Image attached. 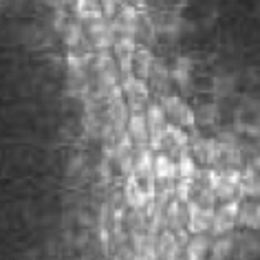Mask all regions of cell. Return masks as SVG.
<instances>
[{
	"mask_svg": "<svg viewBox=\"0 0 260 260\" xmlns=\"http://www.w3.org/2000/svg\"><path fill=\"white\" fill-rule=\"evenodd\" d=\"M86 29V40L95 51H110L117 42V31L113 27V20L106 16H97L90 20H84Z\"/></svg>",
	"mask_w": 260,
	"mask_h": 260,
	"instance_id": "1",
	"label": "cell"
},
{
	"mask_svg": "<svg viewBox=\"0 0 260 260\" xmlns=\"http://www.w3.org/2000/svg\"><path fill=\"white\" fill-rule=\"evenodd\" d=\"M159 102H161V106H164L170 123H174V126H181L185 130H194V128H197V115H194V108L190 106V102H187L183 95L170 93V95H166L164 100H159Z\"/></svg>",
	"mask_w": 260,
	"mask_h": 260,
	"instance_id": "2",
	"label": "cell"
},
{
	"mask_svg": "<svg viewBox=\"0 0 260 260\" xmlns=\"http://www.w3.org/2000/svg\"><path fill=\"white\" fill-rule=\"evenodd\" d=\"M121 93H123V100H126L130 113H144V110L148 108V104L152 102L148 82L144 80V77H137L135 73L123 75Z\"/></svg>",
	"mask_w": 260,
	"mask_h": 260,
	"instance_id": "3",
	"label": "cell"
},
{
	"mask_svg": "<svg viewBox=\"0 0 260 260\" xmlns=\"http://www.w3.org/2000/svg\"><path fill=\"white\" fill-rule=\"evenodd\" d=\"M146 121H148V133H150V148L154 152H159L164 148V139H166V130H168V119L164 106H161L159 100H152L148 104V108L144 110Z\"/></svg>",
	"mask_w": 260,
	"mask_h": 260,
	"instance_id": "4",
	"label": "cell"
},
{
	"mask_svg": "<svg viewBox=\"0 0 260 260\" xmlns=\"http://www.w3.org/2000/svg\"><path fill=\"white\" fill-rule=\"evenodd\" d=\"M240 177H243V170H236V168H227V170H214L212 187H214V194H216L218 203L234 201V199L240 197V194H238Z\"/></svg>",
	"mask_w": 260,
	"mask_h": 260,
	"instance_id": "5",
	"label": "cell"
},
{
	"mask_svg": "<svg viewBox=\"0 0 260 260\" xmlns=\"http://www.w3.org/2000/svg\"><path fill=\"white\" fill-rule=\"evenodd\" d=\"M148 88H150L152 100H164L166 95L172 93V73L170 67L161 60V57H154L150 64V71H148Z\"/></svg>",
	"mask_w": 260,
	"mask_h": 260,
	"instance_id": "6",
	"label": "cell"
},
{
	"mask_svg": "<svg viewBox=\"0 0 260 260\" xmlns=\"http://www.w3.org/2000/svg\"><path fill=\"white\" fill-rule=\"evenodd\" d=\"M238 205H240L238 199L225 201V203L216 205V210H214V220H212V230H210V234L214 238L225 236V234H230L238 227Z\"/></svg>",
	"mask_w": 260,
	"mask_h": 260,
	"instance_id": "7",
	"label": "cell"
},
{
	"mask_svg": "<svg viewBox=\"0 0 260 260\" xmlns=\"http://www.w3.org/2000/svg\"><path fill=\"white\" fill-rule=\"evenodd\" d=\"M113 20V27L117 31V38H135L137 40V34H139V24H141V14L137 9V5H130V3H123L117 14L110 18Z\"/></svg>",
	"mask_w": 260,
	"mask_h": 260,
	"instance_id": "8",
	"label": "cell"
},
{
	"mask_svg": "<svg viewBox=\"0 0 260 260\" xmlns=\"http://www.w3.org/2000/svg\"><path fill=\"white\" fill-rule=\"evenodd\" d=\"M190 152L197 159L201 168H210L214 170L218 164V144L216 137H205V135H192L190 141Z\"/></svg>",
	"mask_w": 260,
	"mask_h": 260,
	"instance_id": "9",
	"label": "cell"
},
{
	"mask_svg": "<svg viewBox=\"0 0 260 260\" xmlns=\"http://www.w3.org/2000/svg\"><path fill=\"white\" fill-rule=\"evenodd\" d=\"M113 154V164L123 177H130L135 170V144L128 137V133H121L115 141V148L110 150Z\"/></svg>",
	"mask_w": 260,
	"mask_h": 260,
	"instance_id": "10",
	"label": "cell"
},
{
	"mask_svg": "<svg viewBox=\"0 0 260 260\" xmlns=\"http://www.w3.org/2000/svg\"><path fill=\"white\" fill-rule=\"evenodd\" d=\"M214 210L216 207H205L190 201L187 203V232L190 234H205L212 230V220H214Z\"/></svg>",
	"mask_w": 260,
	"mask_h": 260,
	"instance_id": "11",
	"label": "cell"
},
{
	"mask_svg": "<svg viewBox=\"0 0 260 260\" xmlns=\"http://www.w3.org/2000/svg\"><path fill=\"white\" fill-rule=\"evenodd\" d=\"M190 130L181 128V126H174V123H168V130H166V139H164V148L161 150L168 152L172 159H179L183 152L190 150Z\"/></svg>",
	"mask_w": 260,
	"mask_h": 260,
	"instance_id": "12",
	"label": "cell"
},
{
	"mask_svg": "<svg viewBox=\"0 0 260 260\" xmlns=\"http://www.w3.org/2000/svg\"><path fill=\"white\" fill-rule=\"evenodd\" d=\"M192 71H194V64L187 55L174 57V62L170 64L172 82L179 88V95H187L192 90Z\"/></svg>",
	"mask_w": 260,
	"mask_h": 260,
	"instance_id": "13",
	"label": "cell"
},
{
	"mask_svg": "<svg viewBox=\"0 0 260 260\" xmlns=\"http://www.w3.org/2000/svg\"><path fill=\"white\" fill-rule=\"evenodd\" d=\"M123 201H126V205L133 207V210H146L148 201H150V194H148L146 185L141 183V179H137L135 174L126 177V185H123Z\"/></svg>",
	"mask_w": 260,
	"mask_h": 260,
	"instance_id": "14",
	"label": "cell"
},
{
	"mask_svg": "<svg viewBox=\"0 0 260 260\" xmlns=\"http://www.w3.org/2000/svg\"><path fill=\"white\" fill-rule=\"evenodd\" d=\"M135 53H137V40L135 38H117V42L113 47V55L117 60V67H119L121 75L133 73Z\"/></svg>",
	"mask_w": 260,
	"mask_h": 260,
	"instance_id": "15",
	"label": "cell"
},
{
	"mask_svg": "<svg viewBox=\"0 0 260 260\" xmlns=\"http://www.w3.org/2000/svg\"><path fill=\"white\" fill-rule=\"evenodd\" d=\"M67 90L73 97H86L90 86V69H69L67 67Z\"/></svg>",
	"mask_w": 260,
	"mask_h": 260,
	"instance_id": "16",
	"label": "cell"
},
{
	"mask_svg": "<svg viewBox=\"0 0 260 260\" xmlns=\"http://www.w3.org/2000/svg\"><path fill=\"white\" fill-rule=\"evenodd\" d=\"M214 236L210 232L205 234H192L190 240L185 245V256L183 260H207L210 258V249H212Z\"/></svg>",
	"mask_w": 260,
	"mask_h": 260,
	"instance_id": "17",
	"label": "cell"
},
{
	"mask_svg": "<svg viewBox=\"0 0 260 260\" xmlns=\"http://www.w3.org/2000/svg\"><path fill=\"white\" fill-rule=\"evenodd\" d=\"M126 133H128V137L133 139L135 148L150 146V133H148V121H146L144 113H130Z\"/></svg>",
	"mask_w": 260,
	"mask_h": 260,
	"instance_id": "18",
	"label": "cell"
},
{
	"mask_svg": "<svg viewBox=\"0 0 260 260\" xmlns=\"http://www.w3.org/2000/svg\"><path fill=\"white\" fill-rule=\"evenodd\" d=\"M238 227L260 230V199H243L238 205Z\"/></svg>",
	"mask_w": 260,
	"mask_h": 260,
	"instance_id": "19",
	"label": "cell"
},
{
	"mask_svg": "<svg viewBox=\"0 0 260 260\" xmlns=\"http://www.w3.org/2000/svg\"><path fill=\"white\" fill-rule=\"evenodd\" d=\"M166 230L172 232H187V203L172 199L166 212Z\"/></svg>",
	"mask_w": 260,
	"mask_h": 260,
	"instance_id": "20",
	"label": "cell"
},
{
	"mask_svg": "<svg viewBox=\"0 0 260 260\" xmlns=\"http://www.w3.org/2000/svg\"><path fill=\"white\" fill-rule=\"evenodd\" d=\"M84 24L80 18H71V20H64L62 24V29H60V34H62V42H64V47H67L69 51H73V49H80L82 47V42H84Z\"/></svg>",
	"mask_w": 260,
	"mask_h": 260,
	"instance_id": "21",
	"label": "cell"
},
{
	"mask_svg": "<svg viewBox=\"0 0 260 260\" xmlns=\"http://www.w3.org/2000/svg\"><path fill=\"white\" fill-rule=\"evenodd\" d=\"M236 253L238 260H256L260 253V238L253 230H245L240 236H236Z\"/></svg>",
	"mask_w": 260,
	"mask_h": 260,
	"instance_id": "22",
	"label": "cell"
},
{
	"mask_svg": "<svg viewBox=\"0 0 260 260\" xmlns=\"http://www.w3.org/2000/svg\"><path fill=\"white\" fill-rule=\"evenodd\" d=\"M234 253H236V236H234V232H230L225 236L214 238L207 260H232Z\"/></svg>",
	"mask_w": 260,
	"mask_h": 260,
	"instance_id": "23",
	"label": "cell"
},
{
	"mask_svg": "<svg viewBox=\"0 0 260 260\" xmlns=\"http://www.w3.org/2000/svg\"><path fill=\"white\" fill-rule=\"evenodd\" d=\"M154 177L161 181H177L179 179L177 161L164 150L154 152Z\"/></svg>",
	"mask_w": 260,
	"mask_h": 260,
	"instance_id": "24",
	"label": "cell"
},
{
	"mask_svg": "<svg viewBox=\"0 0 260 260\" xmlns=\"http://www.w3.org/2000/svg\"><path fill=\"white\" fill-rule=\"evenodd\" d=\"M238 194L243 199H260V172L258 170H253V168L243 170Z\"/></svg>",
	"mask_w": 260,
	"mask_h": 260,
	"instance_id": "25",
	"label": "cell"
},
{
	"mask_svg": "<svg viewBox=\"0 0 260 260\" xmlns=\"http://www.w3.org/2000/svg\"><path fill=\"white\" fill-rule=\"evenodd\" d=\"M154 60L150 47L146 44H137V53H135V62H133V73L137 77H148V71H150V64Z\"/></svg>",
	"mask_w": 260,
	"mask_h": 260,
	"instance_id": "26",
	"label": "cell"
},
{
	"mask_svg": "<svg viewBox=\"0 0 260 260\" xmlns=\"http://www.w3.org/2000/svg\"><path fill=\"white\" fill-rule=\"evenodd\" d=\"M194 115H197V126H214L220 117V108L218 104H201L199 108H194Z\"/></svg>",
	"mask_w": 260,
	"mask_h": 260,
	"instance_id": "27",
	"label": "cell"
},
{
	"mask_svg": "<svg viewBox=\"0 0 260 260\" xmlns=\"http://www.w3.org/2000/svg\"><path fill=\"white\" fill-rule=\"evenodd\" d=\"M212 90H214V95H216V97H220V100H223V97L234 95V93H236V77L230 75V73H220L216 80H214Z\"/></svg>",
	"mask_w": 260,
	"mask_h": 260,
	"instance_id": "28",
	"label": "cell"
},
{
	"mask_svg": "<svg viewBox=\"0 0 260 260\" xmlns=\"http://www.w3.org/2000/svg\"><path fill=\"white\" fill-rule=\"evenodd\" d=\"M73 7H75V14H77L80 20H90V18L104 16L100 0H75Z\"/></svg>",
	"mask_w": 260,
	"mask_h": 260,
	"instance_id": "29",
	"label": "cell"
},
{
	"mask_svg": "<svg viewBox=\"0 0 260 260\" xmlns=\"http://www.w3.org/2000/svg\"><path fill=\"white\" fill-rule=\"evenodd\" d=\"M177 170H179V179H192L194 174L199 172V164H197V159L192 157L190 150L183 152L177 159Z\"/></svg>",
	"mask_w": 260,
	"mask_h": 260,
	"instance_id": "30",
	"label": "cell"
},
{
	"mask_svg": "<svg viewBox=\"0 0 260 260\" xmlns=\"http://www.w3.org/2000/svg\"><path fill=\"white\" fill-rule=\"evenodd\" d=\"M194 197V183L192 179H177V187H174V199L181 203H190Z\"/></svg>",
	"mask_w": 260,
	"mask_h": 260,
	"instance_id": "31",
	"label": "cell"
},
{
	"mask_svg": "<svg viewBox=\"0 0 260 260\" xmlns=\"http://www.w3.org/2000/svg\"><path fill=\"white\" fill-rule=\"evenodd\" d=\"M113 260H135V249H133V245H130V243H121L119 249L115 251Z\"/></svg>",
	"mask_w": 260,
	"mask_h": 260,
	"instance_id": "32",
	"label": "cell"
},
{
	"mask_svg": "<svg viewBox=\"0 0 260 260\" xmlns=\"http://www.w3.org/2000/svg\"><path fill=\"white\" fill-rule=\"evenodd\" d=\"M100 5H102V14L106 18H113L117 9L121 7V0H100Z\"/></svg>",
	"mask_w": 260,
	"mask_h": 260,
	"instance_id": "33",
	"label": "cell"
},
{
	"mask_svg": "<svg viewBox=\"0 0 260 260\" xmlns=\"http://www.w3.org/2000/svg\"><path fill=\"white\" fill-rule=\"evenodd\" d=\"M249 166L253 168V170H258V172H260V148H258L256 152H253V157H251V164H249Z\"/></svg>",
	"mask_w": 260,
	"mask_h": 260,
	"instance_id": "34",
	"label": "cell"
}]
</instances>
